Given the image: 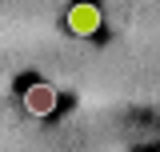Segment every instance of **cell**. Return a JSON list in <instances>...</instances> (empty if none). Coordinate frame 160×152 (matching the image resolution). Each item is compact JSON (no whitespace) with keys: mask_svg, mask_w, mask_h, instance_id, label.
Here are the masks:
<instances>
[{"mask_svg":"<svg viewBox=\"0 0 160 152\" xmlns=\"http://www.w3.org/2000/svg\"><path fill=\"white\" fill-rule=\"evenodd\" d=\"M64 24H68L76 36H92V32L100 28V8H96V4H88V0H80V4H72V8H68Z\"/></svg>","mask_w":160,"mask_h":152,"instance_id":"6da1fadb","label":"cell"},{"mask_svg":"<svg viewBox=\"0 0 160 152\" xmlns=\"http://www.w3.org/2000/svg\"><path fill=\"white\" fill-rule=\"evenodd\" d=\"M24 108H28L32 116H48L52 108H56V88L44 84V80L28 84V88H24Z\"/></svg>","mask_w":160,"mask_h":152,"instance_id":"7a4b0ae2","label":"cell"},{"mask_svg":"<svg viewBox=\"0 0 160 152\" xmlns=\"http://www.w3.org/2000/svg\"><path fill=\"white\" fill-rule=\"evenodd\" d=\"M156 152H160V148H156Z\"/></svg>","mask_w":160,"mask_h":152,"instance_id":"3957f363","label":"cell"}]
</instances>
